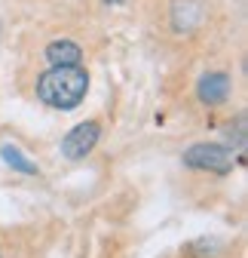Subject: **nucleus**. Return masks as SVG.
Here are the masks:
<instances>
[{"instance_id":"nucleus-1","label":"nucleus","mask_w":248,"mask_h":258,"mask_svg":"<svg viewBox=\"0 0 248 258\" xmlns=\"http://www.w3.org/2000/svg\"><path fill=\"white\" fill-rule=\"evenodd\" d=\"M89 92V74L80 64L71 68H49L37 77V99L58 111H74Z\"/></svg>"},{"instance_id":"nucleus-2","label":"nucleus","mask_w":248,"mask_h":258,"mask_svg":"<svg viewBox=\"0 0 248 258\" xmlns=\"http://www.w3.org/2000/svg\"><path fill=\"white\" fill-rule=\"evenodd\" d=\"M236 154L227 145H214V142H199L193 148L184 151V166L190 169H202V172H214V175H227L233 172Z\"/></svg>"},{"instance_id":"nucleus-3","label":"nucleus","mask_w":248,"mask_h":258,"mask_svg":"<svg viewBox=\"0 0 248 258\" xmlns=\"http://www.w3.org/2000/svg\"><path fill=\"white\" fill-rule=\"evenodd\" d=\"M101 139V123L98 120H83L71 133L61 139V157L65 160H83Z\"/></svg>"},{"instance_id":"nucleus-4","label":"nucleus","mask_w":248,"mask_h":258,"mask_svg":"<svg viewBox=\"0 0 248 258\" xmlns=\"http://www.w3.org/2000/svg\"><path fill=\"white\" fill-rule=\"evenodd\" d=\"M196 95H199V102L208 105V108H218L230 99V77L224 71H208L199 77L196 83Z\"/></svg>"},{"instance_id":"nucleus-5","label":"nucleus","mask_w":248,"mask_h":258,"mask_svg":"<svg viewBox=\"0 0 248 258\" xmlns=\"http://www.w3.org/2000/svg\"><path fill=\"white\" fill-rule=\"evenodd\" d=\"M46 61L52 68H71V64L83 61V49L74 40H52L46 46Z\"/></svg>"},{"instance_id":"nucleus-6","label":"nucleus","mask_w":248,"mask_h":258,"mask_svg":"<svg viewBox=\"0 0 248 258\" xmlns=\"http://www.w3.org/2000/svg\"><path fill=\"white\" fill-rule=\"evenodd\" d=\"M199 22V7L193 4V0H175L172 7V25L175 31H181V34H187V31H193Z\"/></svg>"},{"instance_id":"nucleus-7","label":"nucleus","mask_w":248,"mask_h":258,"mask_svg":"<svg viewBox=\"0 0 248 258\" xmlns=\"http://www.w3.org/2000/svg\"><path fill=\"white\" fill-rule=\"evenodd\" d=\"M0 157L7 160V166H13V169L22 172V175H37V172H40L37 163H31V160H28L16 145H4V148H0Z\"/></svg>"},{"instance_id":"nucleus-8","label":"nucleus","mask_w":248,"mask_h":258,"mask_svg":"<svg viewBox=\"0 0 248 258\" xmlns=\"http://www.w3.org/2000/svg\"><path fill=\"white\" fill-rule=\"evenodd\" d=\"M0 258H4V255H0Z\"/></svg>"}]
</instances>
